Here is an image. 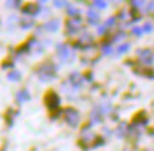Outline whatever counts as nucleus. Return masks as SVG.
Listing matches in <instances>:
<instances>
[{"label": "nucleus", "mask_w": 154, "mask_h": 151, "mask_svg": "<svg viewBox=\"0 0 154 151\" xmlns=\"http://www.w3.org/2000/svg\"><path fill=\"white\" fill-rule=\"evenodd\" d=\"M114 23H116V17H111V19H109L107 22H106V27H111V26H114Z\"/></svg>", "instance_id": "15"}, {"label": "nucleus", "mask_w": 154, "mask_h": 151, "mask_svg": "<svg viewBox=\"0 0 154 151\" xmlns=\"http://www.w3.org/2000/svg\"><path fill=\"white\" fill-rule=\"evenodd\" d=\"M37 11H38L37 5H27L24 7V13H26V14H36Z\"/></svg>", "instance_id": "9"}, {"label": "nucleus", "mask_w": 154, "mask_h": 151, "mask_svg": "<svg viewBox=\"0 0 154 151\" xmlns=\"http://www.w3.org/2000/svg\"><path fill=\"white\" fill-rule=\"evenodd\" d=\"M59 20H53V22H49L46 26H44V29L46 30H49V32H56L57 29H59Z\"/></svg>", "instance_id": "8"}, {"label": "nucleus", "mask_w": 154, "mask_h": 151, "mask_svg": "<svg viewBox=\"0 0 154 151\" xmlns=\"http://www.w3.org/2000/svg\"><path fill=\"white\" fill-rule=\"evenodd\" d=\"M64 120H66L67 123L70 124V125H77L79 123V113L76 110H73V108H67L64 110Z\"/></svg>", "instance_id": "2"}, {"label": "nucleus", "mask_w": 154, "mask_h": 151, "mask_svg": "<svg viewBox=\"0 0 154 151\" xmlns=\"http://www.w3.org/2000/svg\"><path fill=\"white\" fill-rule=\"evenodd\" d=\"M147 10H154V2H151V3L147 5Z\"/></svg>", "instance_id": "20"}, {"label": "nucleus", "mask_w": 154, "mask_h": 151, "mask_svg": "<svg viewBox=\"0 0 154 151\" xmlns=\"http://www.w3.org/2000/svg\"><path fill=\"white\" fill-rule=\"evenodd\" d=\"M130 49V44H120L119 46V49H117V54H123V53H126L127 50Z\"/></svg>", "instance_id": "11"}, {"label": "nucleus", "mask_w": 154, "mask_h": 151, "mask_svg": "<svg viewBox=\"0 0 154 151\" xmlns=\"http://www.w3.org/2000/svg\"><path fill=\"white\" fill-rule=\"evenodd\" d=\"M56 6H66V3H61V2H56Z\"/></svg>", "instance_id": "22"}, {"label": "nucleus", "mask_w": 154, "mask_h": 151, "mask_svg": "<svg viewBox=\"0 0 154 151\" xmlns=\"http://www.w3.org/2000/svg\"><path fill=\"white\" fill-rule=\"evenodd\" d=\"M103 51H104L106 54H110L111 51H113V49H111V46H104V47H103Z\"/></svg>", "instance_id": "17"}, {"label": "nucleus", "mask_w": 154, "mask_h": 151, "mask_svg": "<svg viewBox=\"0 0 154 151\" xmlns=\"http://www.w3.org/2000/svg\"><path fill=\"white\" fill-rule=\"evenodd\" d=\"M87 20L91 24H96V23H99V13L94 10H90L87 11Z\"/></svg>", "instance_id": "7"}, {"label": "nucleus", "mask_w": 154, "mask_h": 151, "mask_svg": "<svg viewBox=\"0 0 154 151\" xmlns=\"http://www.w3.org/2000/svg\"><path fill=\"white\" fill-rule=\"evenodd\" d=\"M133 6L134 7H141V6H144L143 2H133Z\"/></svg>", "instance_id": "19"}, {"label": "nucleus", "mask_w": 154, "mask_h": 151, "mask_svg": "<svg viewBox=\"0 0 154 151\" xmlns=\"http://www.w3.org/2000/svg\"><path fill=\"white\" fill-rule=\"evenodd\" d=\"M138 54L141 57V62L146 64H151L153 63V56H151V51L150 50H140Z\"/></svg>", "instance_id": "6"}, {"label": "nucleus", "mask_w": 154, "mask_h": 151, "mask_svg": "<svg viewBox=\"0 0 154 151\" xmlns=\"http://www.w3.org/2000/svg\"><path fill=\"white\" fill-rule=\"evenodd\" d=\"M69 13H70L72 16H77V14H79V10L74 9V7H69Z\"/></svg>", "instance_id": "16"}, {"label": "nucleus", "mask_w": 154, "mask_h": 151, "mask_svg": "<svg viewBox=\"0 0 154 151\" xmlns=\"http://www.w3.org/2000/svg\"><path fill=\"white\" fill-rule=\"evenodd\" d=\"M57 53H59V56H60V59L64 62V60H69L70 57H72V51H70V49L67 47V46H59L57 47Z\"/></svg>", "instance_id": "5"}, {"label": "nucleus", "mask_w": 154, "mask_h": 151, "mask_svg": "<svg viewBox=\"0 0 154 151\" xmlns=\"http://www.w3.org/2000/svg\"><path fill=\"white\" fill-rule=\"evenodd\" d=\"M82 29V22L77 19V20H70L67 23V32L70 34H76L79 30Z\"/></svg>", "instance_id": "3"}, {"label": "nucleus", "mask_w": 154, "mask_h": 151, "mask_svg": "<svg viewBox=\"0 0 154 151\" xmlns=\"http://www.w3.org/2000/svg\"><path fill=\"white\" fill-rule=\"evenodd\" d=\"M106 29H107L106 26H100V27H99V33H104Z\"/></svg>", "instance_id": "21"}, {"label": "nucleus", "mask_w": 154, "mask_h": 151, "mask_svg": "<svg viewBox=\"0 0 154 151\" xmlns=\"http://www.w3.org/2000/svg\"><path fill=\"white\" fill-rule=\"evenodd\" d=\"M16 98H17V101H26L30 98V95H29V93L26 90H23V91H19V93H17Z\"/></svg>", "instance_id": "10"}, {"label": "nucleus", "mask_w": 154, "mask_h": 151, "mask_svg": "<svg viewBox=\"0 0 154 151\" xmlns=\"http://www.w3.org/2000/svg\"><path fill=\"white\" fill-rule=\"evenodd\" d=\"M7 77L10 78V80H19L20 78V73L19 71H11V73H9Z\"/></svg>", "instance_id": "12"}, {"label": "nucleus", "mask_w": 154, "mask_h": 151, "mask_svg": "<svg viewBox=\"0 0 154 151\" xmlns=\"http://www.w3.org/2000/svg\"><path fill=\"white\" fill-rule=\"evenodd\" d=\"M46 103H47V106L50 108H56V107L60 104V100H59V97L56 93H49L47 97H46Z\"/></svg>", "instance_id": "4"}, {"label": "nucleus", "mask_w": 154, "mask_h": 151, "mask_svg": "<svg viewBox=\"0 0 154 151\" xmlns=\"http://www.w3.org/2000/svg\"><path fill=\"white\" fill-rule=\"evenodd\" d=\"M133 34H134V36H141V34L144 33L143 32V27H133Z\"/></svg>", "instance_id": "13"}, {"label": "nucleus", "mask_w": 154, "mask_h": 151, "mask_svg": "<svg viewBox=\"0 0 154 151\" xmlns=\"http://www.w3.org/2000/svg\"><path fill=\"white\" fill-rule=\"evenodd\" d=\"M94 6L99 9H104V7H107V3L106 2H94Z\"/></svg>", "instance_id": "14"}, {"label": "nucleus", "mask_w": 154, "mask_h": 151, "mask_svg": "<svg viewBox=\"0 0 154 151\" xmlns=\"http://www.w3.org/2000/svg\"><path fill=\"white\" fill-rule=\"evenodd\" d=\"M37 74H38V77L42 78L43 81H49V80H51V78L54 77V74H56L54 64H51V63H46V64H43V66H40L38 70H37Z\"/></svg>", "instance_id": "1"}, {"label": "nucleus", "mask_w": 154, "mask_h": 151, "mask_svg": "<svg viewBox=\"0 0 154 151\" xmlns=\"http://www.w3.org/2000/svg\"><path fill=\"white\" fill-rule=\"evenodd\" d=\"M151 29H153V26H151L150 23H147V24L143 27V32H151Z\"/></svg>", "instance_id": "18"}]
</instances>
